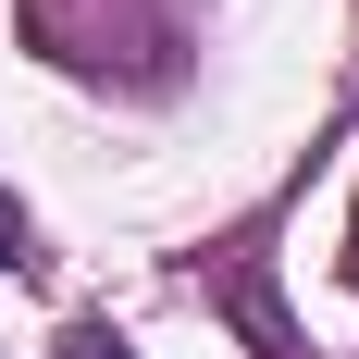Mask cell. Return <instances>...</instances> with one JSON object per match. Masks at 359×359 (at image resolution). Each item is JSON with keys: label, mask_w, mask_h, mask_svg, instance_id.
Masks as SVG:
<instances>
[{"label": "cell", "mask_w": 359, "mask_h": 359, "mask_svg": "<svg viewBox=\"0 0 359 359\" xmlns=\"http://www.w3.org/2000/svg\"><path fill=\"white\" fill-rule=\"evenodd\" d=\"M62 359H137V347H111V334H74V347Z\"/></svg>", "instance_id": "7a4b0ae2"}, {"label": "cell", "mask_w": 359, "mask_h": 359, "mask_svg": "<svg viewBox=\"0 0 359 359\" xmlns=\"http://www.w3.org/2000/svg\"><path fill=\"white\" fill-rule=\"evenodd\" d=\"M13 260H25V211L0 198V273H13Z\"/></svg>", "instance_id": "6da1fadb"}, {"label": "cell", "mask_w": 359, "mask_h": 359, "mask_svg": "<svg viewBox=\"0 0 359 359\" xmlns=\"http://www.w3.org/2000/svg\"><path fill=\"white\" fill-rule=\"evenodd\" d=\"M347 285H359V198H347Z\"/></svg>", "instance_id": "3957f363"}]
</instances>
